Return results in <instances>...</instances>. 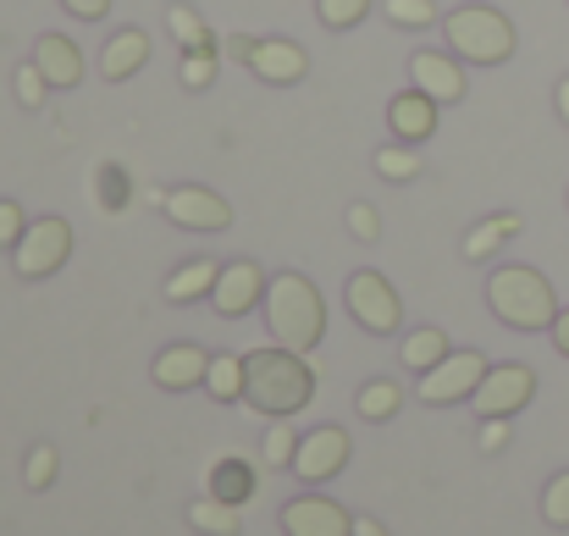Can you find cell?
Masks as SVG:
<instances>
[{"instance_id":"1","label":"cell","mask_w":569,"mask_h":536,"mask_svg":"<svg viewBox=\"0 0 569 536\" xmlns=\"http://www.w3.org/2000/svg\"><path fill=\"white\" fill-rule=\"evenodd\" d=\"M316 398V370L310 359L293 349H254L243 355V404L266 420H288L299 409H310Z\"/></svg>"},{"instance_id":"2","label":"cell","mask_w":569,"mask_h":536,"mask_svg":"<svg viewBox=\"0 0 569 536\" xmlns=\"http://www.w3.org/2000/svg\"><path fill=\"white\" fill-rule=\"evenodd\" d=\"M266 327H271L277 349L316 355L321 338H327V299H321V288L305 271H277L271 288H266Z\"/></svg>"},{"instance_id":"3","label":"cell","mask_w":569,"mask_h":536,"mask_svg":"<svg viewBox=\"0 0 569 536\" xmlns=\"http://www.w3.org/2000/svg\"><path fill=\"white\" fill-rule=\"evenodd\" d=\"M487 305L515 332H548L559 321V294L537 266H498L487 277Z\"/></svg>"},{"instance_id":"4","label":"cell","mask_w":569,"mask_h":536,"mask_svg":"<svg viewBox=\"0 0 569 536\" xmlns=\"http://www.w3.org/2000/svg\"><path fill=\"white\" fill-rule=\"evenodd\" d=\"M442 39L459 61L470 67H503L515 56V22L498 11V6H453L442 17Z\"/></svg>"},{"instance_id":"5","label":"cell","mask_w":569,"mask_h":536,"mask_svg":"<svg viewBox=\"0 0 569 536\" xmlns=\"http://www.w3.org/2000/svg\"><path fill=\"white\" fill-rule=\"evenodd\" d=\"M67 260H72V221H67V216H39V221H28L22 244L11 249V271H17L22 282L56 277Z\"/></svg>"},{"instance_id":"6","label":"cell","mask_w":569,"mask_h":536,"mask_svg":"<svg viewBox=\"0 0 569 536\" xmlns=\"http://www.w3.org/2000/svg\"><path fill=\"white\" fill-rule=\"evenodd\" d=\"M487 370H492V365H487V355H481V349H453L442 365L420 370L415 398H420V404H437V409H442V404H470Z\"/></svg>"},{"instance_id":"7","label":"cell","mask_w":569,"mask_h":536,"mask_svg":"<svg viewBox=\"0 0 569 536\" xmlns=\"http://www.w3.org/2000/svg\"><path fill=\"white\" fill-rule=\"evenodd\" d=\"M531 398H537V370H531V365H492V370L481 376L470 409H476L481 420H498V415L515 420Z\"/></svg>"},{"instance_id":"8","label":"cell","mask_w":569,"mask_h":536,"mask_svg":"<svg viewBox=\"0 0 569 536\" xmlns=\"http://www.w3.org/2000/svg\"><path fill=\"white\" fill-rule=\"evenodd\" d=\"M349 316L360 321V332L387 338V332H398L403 305H398V294H392V282L381 271H355L349 277Z\"/></svg>"},{"instance_id":"9","label":"cell","mask_w":569,"mask_h":536,"mask_svg":"<svg viewBox=\"0 0 569 536\" xmlns=\"http://www.w3.org/2000/svg\"><path fill=\"white\" fill-rule=\"evenodd\" d=\"M161 210L172 227H189V232H227L232 227V205L204 188V182H183V188H167L161 193Z\"/></svg>"},{"instance_id":"10","label":"cell","mask_w":569,"mask_h":536,"mask_svg":"<svg viewBox=\"0 0 569 536\" xmlns=\"http://www.w3.org/2000/svg\"><path fill=\"white\" fill-rule=\"evenodd\" d=\"M349 454H355V443H349V431H343V426H316V431H305V437H299L293 476H299V482H310V487H321V482H332V476H343V470H349Z\"/></svg>"},{"instance_id":"11","label":"cell","mask_w":569,"mask_h":536,"mask_svg":"<svg viewBox=\"0 0 569 536\" xmlns=\"http://www.w3.org/2000/svg\"><path fill=\"white\" fill-rule=\"evenodd\" d=\"M266 288H271V277H266L254 260H227L221 277H216V288H210V310H216L221 321H238V316H249L254 305H266Z\"/></svg>"},{"instance_id":"12","label":"cell","mask_w":569,"mask_h":536,"mask_svg":"<svg viewBox=\"0 0 569 536\" xmlns=\"http://www.w3.org/2000/svg\"><path fill=\"white\" fill-rule=\"evenodd\" d=\"M409 83L420 95H431L437 106H459L465 100V61L453 50H415L409 56Z\"/></svg>"},{"instance_id":"13","label":"cell","mask_w":569,"mask_h":536,"mask_svg":"<svg viewBox=\"0 0 569 536\" xmlns=\"http://www.w3.org/2000/svg\"><path fill=\"white\" fill-rule=\"evenodd\" d=\"M282 536H355V515L321 493L282 504Z\"/></svg>"},{"instance_id":"14","label":"cell","mask_w":569,"mask_h":536,"mask_svg":"<svg viewBox=\"0 0 569 536\" xmlns=\"http://www.w3.org/2000/svg\"><path fill=\"white\" fill-rule=\"evenodd\" d=\"M249 72H254L260 83L288 89V83H305V78H310V56H305V44H293V39H260L254 56H249Z\"/></svg>"},{"instance_id":"15","label":"cell","mask_w":569,"mask_h":536,"mask_svg":"<svg viewBox=\"0 0 569 536\" xmlns=\"http://www.w3.org/2000/svg\"><path fill=\"white\" fill-rule=\"evenodd\" d=\"M150 376H156V387H161V393H189V387H204V376H210V355H204L199 344H172V349H161V355H156Z\"/></svg>"},{"instance_id":"16","label":"cell","mask_w":569,"mask_h":536,"mask_svg":"<svg viewBox=\"0 0 569 536\" xmlns=\"http://www.w3.org/2000/svg\"><path fill=\"white\" fill-rule=\"evenodd\" d=\"M150 67V33L144 28H117L106 44H100V78L106 83H128L133 72Z\"/></svg>"},{"instance_id":"17","label":"cell","mask_w":569,"mask_h":536,"mask_svg":"<svg viewBox=\"0 0 569 536\" xmlns=\"http://www.w3.org/2000/svg\"><path fill=\"white\" fill-rule=\"evenodd\" d=\"M437 111H442V106H437L431 95L409 89V95H392V106H387V128H392L398 145H420V139L437 133Z\"/></svg>"},{"instance_id":"18","label":"cell","mask_w":569,"mask_h":536,"mask_svg":"<svg viewBox=\"0 0 569 536\" xmlns=\"http://www.w3.org/2000/svg\"><path fill=\"white\" fill-rule=\"evenodd\" d=\"M33 67L50 78V89H78L83 83V50L67 33H44L33 44Z\"/></svg>"},{"instance_id":"19","label":"cell","mask_w":569,"mask_h":536,"mask_svg":"<svg viewBox=\"0 0 569 536\" xmlns=\"http://www.w3.org/2000/svg\"><path fill=\"white\" fill-rule=\"evenodd\" d=\"M216 277H221L216 260H189V266H178V271L161 282V294H167V305H193V299H210Z\"/></svg>"},{"instance_id":"20","label":"cell","mask_w":569,"mask_h":536,"mask_svg":"<svg viewBox=\"0 0 569 536\" xmlns=\"http://www.w3.org/2000/svg\"><path fill=\"white\" fill-rule=\"evenodd\" d=\"M189 526L199 536H243V515H238V504L204 493V498H193L189 504Z\"/></svg>"},{"instance_id":"21","label":"cell","mask_w":569,"mask_h":536,"mask_svg":"<svg viewBox=\"0 0 569 536\" xmlns=\"http://www.w3.org/2000/svg\"><path fill=\"white\" fill-rule=\"evenodd\" d=\"M515 232H520V216H515V210H498V216L476 221V232L465 238V260H492V255H498Z\"/></svg>"},{"instance_id":"22","label":"cell","mask_w":569,"mask_h":536,"mask_svg":"<svg viewBox=\"0 0 569 536\" xmlns=\"http://www.w3.org/2000/svg\"><path fill=\"white\" fill-rule=\"evenodd\" d=\"M210 493L243 509V504L254 498V465H249V459H216V470H210Z\"/></svg>"},{"instance_id":"23","label":"cell","mask_w":569,"mask_h":536,"mask_svg":"<svg viewBox=\"0 0 569 536\" xmlns=\"http://www.w3.org/2000/svg\"><path fill=\"white\" fill-rule=\"evenodd\" d=\"M355 409H360V420H392L398 409H403V387L398 381H387V376H377V381H366L360 393H355Z\"/></svg>"},{"instance_id":"24","label":"cell","mask_w":569,"mask_h":536,"mask_svg":"<svg viewBox=\"0 0 569 536\" xmlns=\"http://www.w3.org/2000/svg\"><path fill=\"white\" fill-rule=\"evenodd\" d=\"M448 355H453V349H448V338H442L437 327H415V332L403 338V349H398V359H403L409 370H431V365H442Z\"/></svg>"},{"instance_id":"25","label":"cell","mask_w":569,"mask_h":536,"mask_svg":"<svg viewBox=\"0 0 569 536\" xmlns=\"http://www.w3.org/2000/svg\"><path fill=\"white\" fill-rule=\"evenodd\" d=\"M204 393H210L216 404H238V398H243V355H210Z\"/></svg>"},{"instance_id":"26","label":"cell","mask_w":569,"mask_h":536,"mask_svg":"<svg viewBox=\"0 0 569 536\" xmlns=\"http://www.w3.org/2000/svg\"><path fill=\"white\" fill-rule=\"evenodd\" d=\"M167 28L178 33L183 50H216V33H210V22H204L193 6H167ZM216 56H221V50H216Z\"/></svg>"},{"instance_id":"27","label":"cell","mask_w":569,"mask_h":536,"mask_svg":"<svg viewBox=\"0 0 569 536\" xmlns=\"http://www.w3.org/2000/svg\"><path fill=\"white\" fill-rule=\"evenodd\" d=\"M377 172L387 182H415L420 178V156H415V145H381L377 150Z\"/></svg>"},{"instance_id":"28","label":"cell","mask_w":569,"mask_h":536,"mask_svg":"<svg viewBox=\"0 0 569 536\" xmlns=\"http://www.w3.org/2000/svg\"><path fill=\"white\" fill-rule=\"evenodd\" d=\"M293 454H299V437L288 431V420H271V431H266V443H260V459H266L271 470H293Z\"/></svg>"},{"instance_id":"29","label":"cell","mask_w":569,"mask_h":536,"mask_svg":"<svg viewBox=\"0 0 569 536\" xmlns=\"http://www.w3.org/2000/svg\"><path fill=\"white\" fill-rule=\"evenodd\" d=\"M366 11H371V0H316V17L332 33H349L355 22H366Z\"/></svg>"},{"instance_id":"30","label":"cell","mask_w":569,"mask_h":536,"mask_svg":"<svg viewBox=\"0 0 569 536\" xmlns=\"http://www.w3.org/2000/svg\"><path fill=\"white\" fill-rule=\"evenodd\" d=\"M381 11H387L392 28H431L437 22V6L431 0H381Z\"/></svg>"},{"instance_id":"31","label":"cell","mask_w":569,"mask_h":536,"mask_svg":"<svg viewBox=\"0 0 569 536\" xmlns=\"http://www.w3.org/2000/svg\"><path fill=\"white\" fill-rule=\"evenodd\" d=\"M542 520L553 532H569V470H559L548 487H542Z\"/></svg>"},{"instance_id":"32","label":"cell","mask_w":569,"mask_h":536,"mask_svg":"<svg viewBox=\"0 0 569 536\" xmlns=\"http://www.w3.org/2000/svg\"><path fill=\"white\" fill-rule=\"evenodd\" d=\"M11 89H17V106H22V111H39V106H44V95H50V78L28 61V67H17Z\"/></svg>"},{"instance_id":"33","label":"cell","mask_w":569,"mask_h":536,"mask_svg":"<svg viewBox=\"0 0 569 536\" xmlns=\"http://www.w3.org/2000/svg\"><path fill=\"white\" fill-rule=\"evenodd\" d=\"M56 470H61L56 448H50V443H39V448L28 454V465H22V482H28V493H44V487L56 482Z\"/></svg>"},{"instance_id":"34","label":"cell","mask_w":569,"mask_h":536,"mask_svg":"<svg viewBox=\"0 0 569 536\" xmlns=\"http://www.w3.org/2000/svg\"><path fill=\"white\" fill-rule=\"evenodd\" d=\"M94 199H100L106 210H122V205L133 199V188H128V172H122V167H100V172H94Z\"/></svg>"},{"instance_id":"35","label":"cell","mask_w":569,"mask_h":536,"mask_svg":"<svg viewBox=\"0 0 569 536\" xmlns=\"http://www.w3.org/2000/svg\"><path fill=\"white\" fill-rule=\"evenodd\" d=\"M178 78H183V89H210L216 83V50H183V67H178Z\"/></svg>"},{"instance_id":"36","label":"cell","mask_w":569,"mask_h":536,"mask_svg":"<svg viewBox=\"0 0 569 536\" xmlns=\"http://www.w3.org/2000/svg\"><path fill=\"white\" fill-rule=\"evenodd\" d=\"M22 232H28V216H22V205H17V199H0V249L11 255V249L22 244Z\"/></svg>"},{"instance_id":"37","label":"cell","mask_w":569,"mask_h":536,"mask_svg":"<svg viewBox=\"0 0 569 536\" xmlns=\"http://www.w3.org/2000/svg\"><path fill=\"white\" fill-rule=\"evenodd\" d=\"M349 232L360 238V244H377L381 238V216L371 205H349Z\"/></svg>"},{"instance_id":"38","label":"cell","mask_w":569,"mask_h":536,"mask_svg":"<svg viewBox=\"0 0 569 536\" xmlns=\"http://www.w3.org/2000/svg\"><path fill=\"white\" fill-rule=\"evenodd\" d=\"M509 448V420H481V454H503Z\"/></svg>"},{"instance_id":"39","label":"cell","mask_w":569,"mask_h":536,"mask_svg":"<svg viewBox=\"0 0 569 536\" xmlns=\"http://www.w3.org/2000/svg\"><path fill=\"white\" fill-rule=\"evenodd\" d=\"M61 6H67L78 22H100V17L111 11V0H61Z\"/></svg>"},{"instance_id":"40","label":"cell","mask_w":569,"mask_h":536,"mask_svg":"<svg viewBox=\"0 0 569 536\" xmlns=\"http://www.w3.org/2000/svg\"><path fill=\"white\" fill-rule=\"evenodd\" d=\"M254 44H260V39H249V33H232V39H221V56H232V61H243V67H249Z\"/></svg>"},{"instance_id":"41","label":"cell","mask_w":569,"mask_h":536,"mask_svg":"<svg viewBox=\"0 0 569 536\" xmlns=\"http://www.w3.org/2000/svg\"><path fill=\"white\" fill-rule=\"evenodd\" d=\"M548 338H553V349H559V355L569 359V305H565V310H559V321L548 327Z\"/></svg>"},{"instance_id":"42","label":"cell","mask_w":569,"mask_h":536,"mask_svg":"<svg viewBox=\"0 0 569 536\" xmlns=\"http://www.w3.org/2000/svg\"><path fill=\"white\" fill-rule=\"evenodd\" d=\"M355 536H387V526L371 520V515H360V520H355Z\"/></svg>"},{"instance_id":"43","label":"cell","mask_w":569,"mask_h":536,"mask_svg":"<svg viewBox=\"0 0 569 536\" xmlns=\"http://www.w3.org/2000/svg\"><path fill=\"white\" fill-rule=\"evenodd\" d=\"M553 100H559V117H565V128H569V78H559V89H553Z\"/></svg>"}]
</instances>
